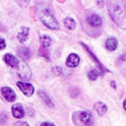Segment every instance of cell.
Masks as SVG:
<instances>
[{"label": "cell", "mask_w": 126, "mask_h": 126, "mask_svg": "<svg viewBox=\"0 0 126 126\" xmlns=\"http://www.w3.org/2000/svg\"><path fill=\"white\" fill-rule=\"evenodd\" d=\"M17 54L19 55L20 58H22L23 60H28L30 58V55H31V52H30V49L27 47H24V46H22L18 48L17 50Z\"/></svg>", "instance_id": "10"}, {"label": "cell", "mask_w": 126, "mask_h": 126, "mask_svg": "<svg viewBox=\"0 0 126 126\" xmlns=\"http://www.w3.org/2000/svg\"><path fill=\"white\" fill-rule=\"evenodd\" d=\"M101 74V73L99 72L98 70H96V69H92L88 72L87 76H88V79H91V80H95L98 76Z\"/></svg>", "instance_id": "19"}, {"label": "cell", "mask_w": 126, "mask_h": 126, "mask_svg": "<svg viewBox=\"0 0 126 126\" xmlns=\"http://www.w3.org/2000/svg\"><path fill=\"white\" fill-rule=\"evenodd\" d=\"M12 114L16 118H22L24 117V109L21 104H16L12 106Z\"/></svg>", "instance_id": "8"}, {"label": "cell", "mask_w": 126, "mask_h": 126, "mask_svg": "<svg viewBox=\"0 0 126 126\" xmlns=\"http://www.w3.org/2000/svg\"><path fill=\"white\" fill-rule=\"evenodd\" d=\"M64 24H65V26L70 30H74L76 27L75 22H74V20L71 17H66L65 19H64Z\"/></svg>", "instance_id": "17"}, {"label": "cell", "mask_w": 126, "mask_h": 126, "mask_svg": "<svg viewBox=\"0 0 126 126\" xmlns=\"http://www.w3.org/2000/svg\"><path fill=\"white\" fill-rule=\"evenodd\" d=\"M121 59H122L123 61H126V55H123L122 57H121Z\"/></svg>", "instance_id": "25"}, {"label": "cell", "mask_w": 126, "mask_h": 126, "mask_svg": "<svg viewBox=\"0 0 126 126\" xmlns=\"http://www.w3.org/2000/svg\"><path fill=\"white\" fill-rule=\"evenodd\" d=\"M79 119L82 123H84L86 125H91L93 122V117L88 112H82V113L79 115Z\"/></svg>", "instance_id": "13"}, {"label": "cell", "mask_w": 126, "mask_h": 126, "mask_svg": "<svg viewBox=\"0 0 126 126\" xmlns=\"http://www.w3.org/2000/svg\"><path fill=\"white\" fill-rule=\"evenodd\" d=\"M108 11L114 23L123 30H126V2H109Z\"/></svg>", "instance_id": "1"}, {"label": "cell", "mask_w": 126, "mask_h": 126, "mask_svg": "<svg viewBox=\"0 0 126 126\" xmlns=\"http://www.w3.org/2000/svg\"><path fill=\"white\" fill-rule=\"evenodd\" d=\"M15 126H30L28 123L23 122V121H18L15 124Z\"/></svg>", "instance_id": "21"}, {"label": "cell", "mask_w": 126, "mask_h": 126, "mask_svg": "<svg viewBox=\"0 0 126 126\" xmlns=\"http://www.w3.org/2000/svg\"><path fill=\"white\" fill-rule=\"evenodd\" d=\"M124 110H126V98L124 99Z\"/></svg>", "instance_id": "24"}, {"label": "cell", "mask_w": 126, "mask_h": 126, "mask_svg": "<svg viewBox=\"0 0 126 126\" xmlns=\"http://www.w3.org/2000/svg\"><path fill=\"white\" fill-rule=\"evenodd\" d=\"M29 32H30V29L27 28V27H22L21 31H20L17 35L18 41H19L20 42H22V43L26 42L29 37Z\"/></svg>", "instance_id": "12"}, {"label": "cell", "mask_w": 126, "mask_h": 126, "mask_svg": "<svg viewBox=\"0 0 126 126\" xmlns=\"http://www.w3.org/2000/svg\"><path fill=\"white\" fill-rule=\"evenodd\" d=\"M94 110L98 112V115L103 116L104 114L107 111V106H106V105H105V104L98 101V102H97V103H95Z\"/></svg>", "instance_id": "15"}, {"label": "cell", "mask_w": 126, "mask_h": 126, "mask_svg": "<svg viewBox=\"0 0 126 126\" xmlns=\"http://www.w3.org/2000/svg\"><path fill=\"white\" fill-rule=\"evenodd\" d=\"M80 44H81V45L83 46V47H84V48H86V52H87L88 54H89V55L91 56L92 58H93V61H94V62L96 63L97 65L98 66V67H99V69H100V70H101L102 72H104V71H106V69H105V67H104V66L102 65V63H101V62H100V61H99V60H98V58H97L96 56H95V54H93V51H92L91 49H90L89 47H88L87 46H86V44L83 43V42H80Z\"/></svg>", "instance_id": "9"}, {"label": "cell", "mask_w": 126, "mask_h": 126, "mask_svg": "<svg viewBox=\"0 0 126 126\" xmlns=\"http://www.w3.org/2000/svg\"><path fill=\"white\" fill-rule=\"evenodd\" d=\"M1 93L4 96V98L9 102H13L16 98L15 92L11 87H8V86H4V87L1 88Z\"/></svg>", "instance_id": "5"}, {"label": "cell", "mask_w": 126, "mask_h": 126, "mask_svg": "<svg viewBox=\"0 0 126 126\" xmlns=\"http://www.w3.org/2000/svg\"><path fill=\"white\" fill-rule=\"evenodd\" d=\"M4 61L8 66H10L11 67H14L16 69L17 68L18 65H19V61L11 54H6L4 56Z\"/></svg>", "instance_id": "6"}, {"label": "cell", "mask_w": 126, "mask_h": 126, "mask_svg": "<svg viewBox=\"0 0 126 126\" xmlns=\"http://www.w3.org/2000/svg\"><path fill=\"white\" fill-rule=\"evenodd\" d=\"M16 71L18 76L23 80H30L31 78V70L25 62L19 61V65L16 68Z\"/></svg>", "instance_id": "3"}, {"label": "cell", "mask_w": 126, "mask_h": 126, "mask_svg": "<svg viewBox=\"0 0 126 126\" xmlns=\"http://www.w3.org/2000/svg\"><path fill=\"white\" fill-rule=\"evenodd\" d=\"M17 86L19 87V89L24 93V95L28 97H30L32 94L34 93V86L31 84H29V83H25V82H17L16 83Z\"/></svg>", "instance_id": "4"}, {"label": "cell", "mask_w": 126, "mask_h": 126, "mask_svg": "<svg viewBox=\"0 0 126 126\" xmlns=\"http://www.w3.org/2000/svg\"><path fill=\"white\" fill-rule=\"evenodd\" d=\"M5 47H6L5 41H4L3 38H0V50L4 49V48H5Z\"/></svg>", "instance_id": "20"}, {"label": "cell", "mask_w": 126, "mask_h": 126, "mask_svg": "<svg viewBox=\"0 0 126 126\" xmlns=\"http://www.w3.org/2000/svg\"><path fill=\"white\" fill-rule=\"evenodd\" d=\"M79 63V57L76 54H71L68 55L67 61H66V65L69 67H76Z\"/></svg>", "instance_id": "7"}, {"label": "cell", "mask_w": 126, "mask_h": 126, "mask_svg": "<svg viewBox=\"0 0 126 126\" xmlns=\"http://www.w3.org/2000/svg\"><path fill=\"white\" fill-rule=\"evenodd\" d=\"M38 95H39V97H40V98L43 100V102L47 105V106H49V107H54V103H53L52 100L50 99V98L47 96L46 93L40 91V92H38Z\"/></svg>", "instance_id": "16"}, {"label": "cell", "mask_w": 126, "mask_h": 126, "mask_svg": "<svg viewBox=\"0 0 126 126\" xmlns=\"http://www.w3.org/2000/svg\"><path fill=\"white\" fill-rule=\"evenodd\" d=\"M40 42L43 47H50V45H51L52 39H51V37L47 36V35H43V36L41 37Z\"/></svg>", "instance_id": "18"}, {"label": "cell", "mask_w": 126, "mask_h": 126, "mask_svg": "<svg viewBox=\"0 0 126 126\" xmlns=\"http://www.w3.org/2000/svg\"><path fill=\"white\" fill-rule=\"evenodd\" d=\"M105 47L108 50L114 51L117 47V40L115 37H110L105 42Z\"/></svg>", "instance_id": "14"}, {"label": "cell", "mask_w": 126, "mask_h": 126, "mask_svg": "<svg viewBox=\"0 0 126 126\" xmlns=\"http://www.w3.org/2000/svg\"><path fill=\"white\" fill-rule=\"evenodd\" d=\"M38 15L41 21L51 30H59L60 25L58 21L55 19L53 14L47 9H40L38 11Z\"/></svg>", "instance_id": "2"}, {"label": "cell", "mask_w": 126, "mask_h": 126, "mask_svg": "<svg viewBox=\"0 0 126 126\" xmlns=\"http://www.w3.org/2000/svg\"><path fill=\"white\" fill-rule=\"evenodd\" d=\"M87 22L91 26L93 27H98L99 25H101L102 23V19L99 16L96 14H93L88 17Z\"/></svg>", "instance_id": "11"}, {"label": "cell", "mask_w": 126, "mask_h": 126, "mask_svg": "<svg viewBox=\"0 0 126 126\" xmlns=\"http://www.w3.org/2000/svg\"><path fill=\"white\" fill-rule=\"evenodd\" d=\"M40 126H54V124L50 122H44V123H42Z\"/></svg>", "instance_id": "22"}, {"label": "cell", "mask_w": 126, "mask_h": 126, "mask_svg": "<svg viewBox=\"0 0 126 126\" xmlns=\"http://www.w3.org/2000/svg\"><path fill=\"white\" fill-rule=\"evenodd\" d=\"M110 85H112V87L113 88H116V85H115V82H114V81H111V82H110Z\"/></svg>", "instance_id": "23"}]
</instances>
